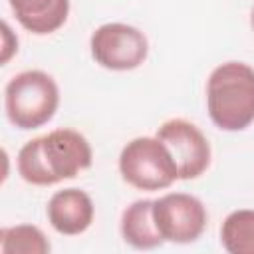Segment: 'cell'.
Masks as SVG:
<instances>
[{
    "label": "cell",
    "mask_w": 254,
    "mask_h": 254,
    "mask_svg": "<svg viewBox=\"0 0 254 254\" xmlns=\"http://www.w3.org/2000/svg\"><path fill=\"white\" fill-rule=\"evenodd\" d=\"M93 163L89 141L75 129L62 127L28 141L16 157L18 175L36 187L75 179Z\"/></svg>",
    "instance_id": "obj_1"
},
{
    "label": "cell",
    "mask_w": 254,
    "mask_h": 254,
    "mask_svg": "<svg viewBox=\"0 0 254 254\" xmlns=\"http://www.w3.org/2000/svg\"><path fill=\"white\" fill-rule=\"evenodd\" d=\"M206 109L222 131H244L254 123V67L224 62L206 79Z\"/></svg>",
    "instance_id": "obj_2"
},
{
    "label": "cell",
    "mask_w": 254,
    "mask_h": 254,
    "mask_svg": "<svg viewBox=\"0 0 254 254\" xmlns=\"http://www.w3.org/2000/svg\"><path fill=\"white\" fill-rule=\"evenodd\" d=\"M250 24H252V30H254V10H252V18H250Z\"/></svg>",
    "instance_id": "obj_14"
},
{
    "label": "cell",
    "mask_w": 254,
    "mask_h": 254,
    "mask_svg": "<svg viewBox=\"0 0 254 254\" xmlns=\"http://www.w3.org/2000/svg\"><path fill=\"white\" fill-rule=\"evenodd\" d=\"M50 250V240L34 224H14L0 230L2 254H48Z\"/></svg>",
    "instance_id": "obj_12"
},
{
    "label": "cell",
    "mask_w": 254,
    "mask_h": 254,
    "mask_svg": "<svg viewBox=\"0 0 254 254\" xmlns=\"http://www.w3.org/2000/svg\"><path fill=\"white\" fill-rule=\"evenodd\" d=\"M89 50L91 58L101 67L111 71H129L147 60L149 42L139 28L123 22H109L91 34Z\"/></svg>",
    "instance_id": "obj_5"
},
{
    "label": "cell",
    "mask_w": 254,
    "mask_h": 254,
    "mask_svg": "<svg viewBox=\"0 0 254 254\" xmlns=\"http://www.w3.org/2000/svg\"><path fill=\"white\" fill-rule=\"evenodd\" d=\"M157 137L171 149L177 167L179 181L198 179L210 165V143L206 135L187 119H169L157 129Z\"/></svg>",
    "instance_id": "obj_7"
},
{
    "label": "cell",
    "mask_w": 254,
    "mask_h": 254,
    "mask_svg": "<svg viewBox=\"0 0 254 254\" xmlns=\"http://www.w3.org/2000/svg\"><path fill=\"white\" fill-rule=\"evenodd\" d=\"M121 179L137 190H163L179 181L177 161L157 135L131 139L119 155Z\"/></svg>",
    "instance_id": "obj_4"
},
{
    "label": "cell",
    "mask_w": 254,
    "mask_h": 254,
    "mask_svg": "<svg viewBox=\"0 0 254 254\" xmlns=\"http://www.w3.org/2000/svg\"><path fill=\"white\" fill-rule=\"evenodd\" d=\"M119 228H121L123 240L137 250H153L165 242L153 218L151 198H141V200L131 202L121 212Z\"/></svg>",
    "instance_id": "obj_10"
},
{
    "label": "cell",
    "mask_w": 254,
    "mask_h": 254,
    "mask_svg": "<svg viewBox=\"0 0 254 254\" xmlns=\"http://www.w3.org/2000/svg\"><path fill=\"white\" fill-rule=\"evenodd\" d=\"M46 216L50 226L64 236L83 234L95 216V206L91 196L81 189L56 190L46 206Z\"/></svg>",
    "instance_id": "obj_8"
},
{
    "label": "cell",
    "mask_w": 254,
    "mask_h": 254,
    "mask_svg": "<svg viewBox=\"0 0 254 254\" xmlns=\"http://www.w3.org/2000/svg\"><path fill=\"white\" fill-rule=\"evenodd\" d=\"M60 105L56 79L42 69H26L10 77L4 87V109L8 121L22 129H38L50 123Z\"/></svg>",
    "instance_id": "obj_3"
},
{
    "label": "cell",
    "mask_w": 254,
    "mask_h": 254,
    "mask_svg": "<svg viewBox=\"0 0 254 254\" xmlns=\"http://www.w3.org/2000/svg\"><path fill=\"white\" fill-rule=\"evenodd\" d=\"M20 26L36 36L60 30L69 14V0H8Z\"/></svg>",
    "instance_id": "obj_9"
},
{
    "label": "cell",
    "mask_w": 254,
    "mask_h": 254,
    "mask_svg": "<svg viewBox=\"0 0 254 254\" xmlns=\"http://www.w3.org/2000/svg\"><path fill=\"white\" fill-rule=\"evenodd\" d=\"M153 218L165 242L190 244L206 228V208L189 192H167L153 200Z\"/></svg>",
    "instance_id": "obj_6"
},
{
    "label": "cell",
    "mask_w": 254,
    "mask_h": 254,
    "mask_svg": "<svg viewBox=\"0 0 254 254\" xmlns=\"http://www.w3.org/2000/svg\"><path fill=\"white\" fill-rule=\"evenodd\" d=\"M220 244L230 254H254V210H232L220 226Z\"/></svg>",
    "instance_id": "obj_11"
},
{
    "label": "cell",
    "mask_w": 254,
    "mask_h": 254,
    "mask_svg": "<svg viewBox=\"0 0 254 254\" xmlns=\"http://www.w3.org/2000/svg\"><path fill=\"white\" fill-rule=\"evenodd\" d=\"M18 52V38L12 34L10 26L6 22H2V56H0V62L2 64H8V60Z\"/></svg>",
    "instance_id": "obj_13"
}]
</instances>
